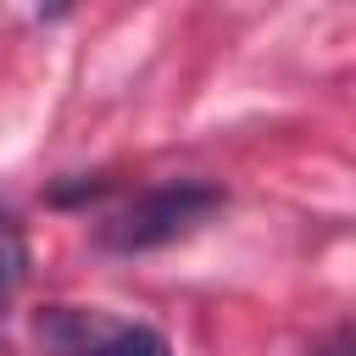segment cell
<instances>
[{
    "mask_svg": "<svg viewBox=\"0 0 356 356\" xmlns=\"http://www.w3.org/2000/svg\"><path fill=\"white\" fill-rule=\"evenodd\" d=\"M217 211H222V189L206 184V178L156 184V189L134 195L117 217L100 222V245H111V250H156V245H172V239L195 234Z\"/></svg>",
    "mask_w": 356,
    "mask_h": 356,
    "instance_id": "1",
    "label": "cell"
},
{
    "mask_svg": "<svg viewBox=\"0 0 356 356\" xmlns=\"http://www.w3.org/2000/svg\"><path fill=\"white\" fill-rule=\"evenodd\" d=\"M78 356H172V350L145 323H95V334L83 339Z\"/></svg>",
    "mask_w": 356,
    "mask_h": 356,
    "instance_id": "2",
    "label": "cell"
},
{
    "mask_svg": "<svg viewBox=\"0 0 356 356\" xmlns=\"http://www.w3.org/2000/svg\"><path fill=\"white\" fill-rule=\"evenodd\" d=\"M28 273V239L11 217H0V295H11Z\"/></svg>",
    "mask_w": 356,
    "mask_h": 356,
    "instance_id": "3",
    "label": "cell"
},
{
    "mask_svg": "<svg viewBox=\"0 0 356 356\" xmlns=\"http://www.w3.org/2000/svg\"><path fill=\"white\" fill-rule=\"evenodd\" d=\"M345 350H350V334L339 328V334H334V345H328V350H317V356H345Z\"/></svg>",
    "mask_w": 356,
    "mask_h": 356,
    "instance_id": "4",
    "label": "cell"
}]
</instances>
